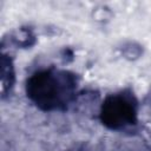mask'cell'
Listing matches in <instances>:
<instances>
[{
    "label": "cell",
    "mask_w": 151,
    "mask_h": 151,
    "mask_svg": "<svg viewBox=\"0 0 151 151\" xmlns=\"http://www.w3.org/2000/svg\"><path fill=\"white\" fill-rule=\"evenodd\" d=\"M77 80L74 74L57 68L35 72L26 84L28 98L44 111L63 110L74 97Z\"/></svg>",
    "instance_id": "obj_1"
},
{
    "label": "cell",
    "mask_w": 151,
    "mask_h": 151,
    "mask_svg": "<svg viewBox=\"0 0 151 151\" xmlns=\"http://www.w3.org/2000/svg\"><path fill=\"white\" fill-rule=\"evenodd\" d=\"M101 123L112 130L125 129L137 122V100L131 92L110 94L100 107Z\"/></svg>",
    "instance_id": "obj_2"
}]
</instances>
